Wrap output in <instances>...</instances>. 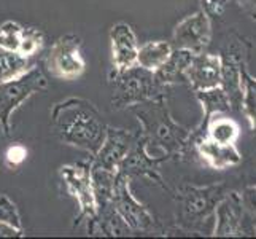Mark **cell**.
I'll use <instances>...</instances> for the list:
<instances>
[{"instance_id": "obj_9", "label": "cell", "mask_w": 256, "mask_h": 239, "mask_svg": "<svg viewBox=\"0 0 256 239\" xmlns=\"http://www.w3.org/2000/svg\"><path fill=\"white\" fill-rule=\"evenodd\" d=\"M194 58V53L188 50H178L170 53L169 59L156 70V77L164 82H175L176 78L186 75V70Z\"/></svg>"}, {"instance_id": "obj_13", "label": "cell", "mask_w": 256, "mask_h": 239, "mask_svg": "<svg viewBox=\"0 0 256 239\" xmlns=\"http://www.w3.org/2000/svg\"><path fill=\"white\" fill-rule=\"evenodd\" d=\"M68 139L72 142H92V140L99 134V125L96 123V120H92L91 117H83L80 120H76V123H74L70 129L67 131Z\"/></svg>"}, {"instance_id": "obj_4", "label": "cell", "mask_w": 256, "mask_h": 239, "mask_svg": "<svg viewBox=\"0 0 256 239\" xmlns=\"http://www.w3.org/2000/svg\"><path fill=\"white\" fill-rule=\"evenodd\" d=\"M186 78L199 91L222 85V58L214 55H194L186 70Z\"/></svg>"}, {"instance_id": "obj_1", "label": "cell", "mask_w": 256, "mask_h": 239, "mask_svg": "<svg viewBox=\"0 0 256 239\" xmlns=\"http://www.w3.org/2000/svg\"><path fill=\"white\" fill-rule=\"evenodd\" d=\"M210 20L206 12H199L176 26L174 32V42L178 50H188L194 55L204 51L210 43Z\"/></svg>"}, {"instance_id": "obj_16", "label": "cell", "mask_w": 256, "mask_h": 239, "mask_svg": "<svg viewBox=\"0 0 256 239\" xmlns=\"http://www.w3.org/2000/svg\"><path fill=\"white\" fill-rule=\"evenodd\" d=\"M210 204V199H208V194L206 191H198L194 194H190L188 199H186V204H184V209H186V212L190 215H200L204 214V212L207 210Z\"/></svg>"}, {"instance_id": "obj_6", "label": "cell", "mask_w": 256, "mask_h": 239, "mask_svg": "<svg viewBox=\"0 0 256 239\" xmlns=\"http://www.w3.org/2000/svg\"><path fill=\"white\" fill-rule=\"evenodd\" d=\"M242 212L244 204L242 198L237 193H231L224 198L216 207V225L215 234L216 236H234L239 233L242 223Z\"/></svg>"}, {"instance_id": "obj_19", "label": "cell", "mask_w": 256, "mask_h": 239, "mask_svg": "<svg viewBox=\"0 0 256 239\" xmlns=\"http://www.w3.org/2000/svg\"><path fill=\"white\" fill-rule=\"evenodd\" d=\"M242 204L248 209L252 214H256V187L246 188L242 194Z\"/></svg>"}, {"instance_id": "obj_2", "label": "cell", "mask_w": 256, "mask_h": 239, "mask_svg": "<svg viewBox=\"0 0 256 239\" xmlns=\"http://www.w3.org/2000/svg\"><path fill=\"white\" fill-rule=\"evenodd\" d=\"M50 69L56 77L72 80L83 72L84 61L74 39H60L50 53Z\"/></svg>"}, {"instance_id": "obj_15", "label": "cell", "mask_w": 256, "mask_h": 239, "mask_svg": "<svg viewBox=\"0 0 256 239\" xmlns=\"http://www.w3.org/2000/svg\"><path fill=\"white\" fill-rule=\"evenodd\" d=\"M242 107L245 109L246 115H248L253 128H256V78H252L245 70L242 74Z\"/></svg>"}, {"instance_id": "obj_10", "label": "cell", "mask_w": 256, "mask_h": 239, "mask_svg": "<svg viewBox=\"0 0 256 239\" xmlns=\"http://www.w3.org/2000/svg\"><path fill=\"white\" fill-rule=\"evenodd\" d=\"M28 69V58L14 51L0 48V83H10L20 80Z\"/></svg>"}, {"instance_id": "obj_22", "label": "cell", "mask_w": 256, "mask_h": 239, "mask_svg": "<svg viewBox=\"0 0 256 239\" xmlns=\"http://www.w3.org/2000/svg\"><path fill=\"white\" fill-rule=\"evenodd\" d=\"M20 229L13 226L8 220H0V236H18Z\"/></svg>"}, {"instance_id": "obj_18", "label": "cell", "mask_w": 256, "mask_h": 239, "mask_svg": "<svg viewBox=\"0 0 256 239\" xmlns=\"http://www.w3.org/2000/svg\"><path fill=\"white\" fill-rule=\"evenodd\" d=\"M200 2H202V7H204V10H206L207 15L220 16L223 13L228 0H200Z\"/></svg>"}, {"instance_id": "obj_3", "label": "cell", "mask_w": 256, "mask_h": 239, "mask_svg": "<svg viewBox=\"0 0 256 239\" xmlns=\"http://www.w3.org/2000/svg\"><path fill=\"white\" fill-rule=\"evenodd\" d=\"M244 50L240 47L229 48L222 56V86L228 94L232 107H242V74H244Z\"/></svg>"}, {"instance_id": "obj_5", "label": "cell", "mask_w": 256, "mask_h": 239, "mask_svg": "<svg viewBox=\"0 0 256 239\" xmlns=\"http://www.w3.org/2000/svg\"><path fill=\"white\" fill-rule=\"evenodd\" d=\"M112 51L113 63L118 70H129L137 64V40L128 24H116L112 29Z\"/></svg>"}, {"instance_id": "obj_11", "label": "cell", "mask_w": 256, "mask_h": 239, "mask_svg": "<svg viewBox=\"0 0 256 239\" xmlns=\"http://www.w3.org/2000/svg\"><path fill=\"white\" fill-rule=\"evenodd\" d=\"M207 137L223 145L236 144L237 137H239V126L236 125V121L229 118H216L210 123Z\"/></svg>"}, {"instance_id": "obj_8", "label": "cell", "mask_w": 256, "mask_h": 239, "mask_svg": "<svg viewBox=\"0 0 256 239\" xmlns=\"http://www.w3.org/2000/svg\"><path fill=\"white\" fill-rule=\"evenodd\" d=\"M172 53V47L166 42H148L144 47L138 48L137 53V64L146 69L150 72H156Z\"/></svg>"}, {"instance_id": "obj_7", "label": "cell", "mask_w": 256, "mask_h": 239, "mask_svg": "<svg viewBox=\"0 0 256 239\" xmlns=\"http://www.w3.org/2000/svg\"><path fill=\"white\" fill-rule=\"evenodd\" d=\"M199 152L216 169H226V167L234 166L240 161V155L234 144H216L208 137L199 144Z\"/></svg>"}, {"instance_id": "obj_17", "label": "cell", "mask_w": 256, "mask_h": 239, "mask_svg": "<svg viewBox=\"0 0 256 239\" xmlns=\"http://www.w3.org/2000/svg\"><path fill=\"white\" fill-rule=\"evenodd\" d=\"M42 47V35L37 31H24L22 34V42L20 47V55L22 56H30L35 51Z\"/></svg>"}, {"instance_id": "obj_14", "label": "cell", "mask_w": 256, "mask_h": 239, "mask_svg": "<svg viewBox=\"0 0 256 239\" xmlns=\"http://www.w3.org/2000/svg\"><path fill=\"white\" fill-rule=\"evenodd\" d=\"M22 34L24 29L20 24L8 21L0 28V48L6 51H14L18 53L22 42Z\"/></svg>"}, {"instance_id": "obj_12", "label": "cell", "mask_w": 256, "mask_h": 239, "mask_svg": "<svg viewBox=\"0 0 256 239\" xmlns=\"http://www.w3.org/2000/svg\"><path fill=\"white\" fill-rule=\"evenodd\" d=\"M199 97L204 104L207 115L216 113V112H229L232 109L231 101L222 86L210 88V90L199 91Z\"/></svg>"}, {"instance_id": "obj_20", "label": "cell", "mask_w": 256, "mask_h": 239, "mask_svg": "<svg viewBox=\"0 0 256 239\" xmlns=\"http://www.w3.org/2000/svg\"><path fill=\"white\" fill-rule=\"evenodd\" d=\"M24 158H26V150L22 147H20V145L12 147L10 150H8V153H6V159L10 163H13V164L21 163Z\"/></svg>"}, {"instance_id": "obj_21", "label": "cell", "mask_w": 256, "mask_h": 239, "mask_svg": "<svg viewBox=\"0 0 256 239\" xmlns=\"http://www.w3.org/2000/svg\"><path fill=\"white\" fill-rule=\"evenodd\" d=\"M252 20H256V0H234Z\"/></svg>"}]
</instances>
